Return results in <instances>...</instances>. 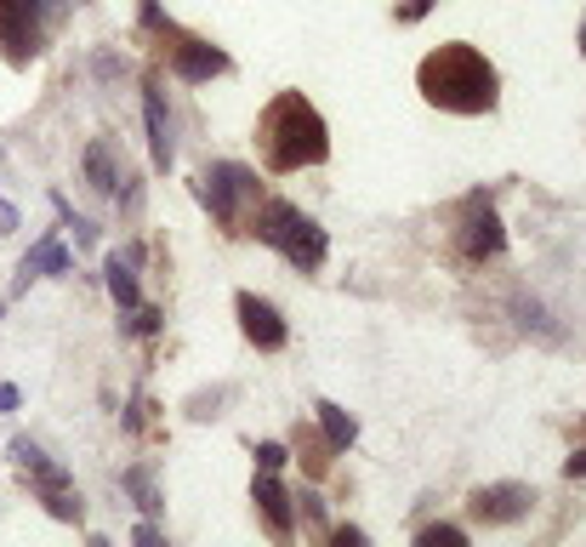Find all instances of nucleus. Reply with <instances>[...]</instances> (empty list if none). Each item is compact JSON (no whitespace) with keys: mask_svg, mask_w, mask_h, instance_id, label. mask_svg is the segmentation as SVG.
Wrapping results in <instances>:
<instances>
[{"mask_svg":"<svg viewBox=\"0 0 586 547\" xmlns=\"http://www.w3.org/2000/svg\"><path fill=\"white\" fill-rule=\"evenodd\" d=\"M416 86L432 109L444 114H490L496 97H501V74L496 63L473 52L467 40H450V46H432L416 69Z\"/></svg>","mask_w":586,"mask_h":547,"instance_id":"nucleus-1","label":"nucleus"},{"mask_svg":"<svg viewBox=\"0 0 586 547\" xmlns=\"http://www.w3.org/2000/svg\"><path fill=\"white\" fill-rule=\"evenodd\" d=\"M257 148H263V166L285 178V171L330 160V126L302 92H273L268 109L257 114Z\"/></svg>","mask_w":586,"mask_h":547,"instance_id":"nucleus-2","label":"nucleus"},{"mask_svg":"<svg viewBox=\"0 0 586 547\" xmlns=\"http://www.w3.org/2000/svg\"><path fill=\"white\" fill-rule=\"evenodd\" d=\"M245 234H257L268 252H279V257H285L291 268H302V274L325 268V252H330L325 229L302 206H291V200H263L257 211H251Z\"/></svg>","mask_w":586,"mask_h":547,"instance_id":"nucleus-3","label":"nucleus"},{"mask_svg":"<svg viewBox=\"0 0 586 547\" xmlns=\"http://www.w3.org/2000/svg\"><path fill=\"white\" fill-rule=\"evenodd\" d=\"M194 189H199V206L211 211V222H217L222 234H245L251 211L263 206V183H257V171L240 166V160H217V166H206Z\"/></svg>","mask_w":586,"mask_h":547,"instance_id":"nucleus-4","label":"nucleus"},{"mask_svg":"<svg viewBox=\"0 0 586 547\" xmlns=\"http://www.w3.org/2000/svg\"><path fill=\"white\" fill-rule=\"evenodd\" d=\"M143 29L166 40V58H171V69H176V81L199 86V81H211V74H222V69H228V58L217 52L211 40H199V35H183V29H176V23L160 12V0H143Z\"/></svg>","mask_w":586,"mask_h":547,"instance_id":"nucleus-5","label":"nucleus"},{"mask_svg":"<svg viewBox=\"0 0 586 547\" xmlns=\"http://www.w3.org/2000/svg\"><path fill=\"white\" fill-rule=\"evenodd\" d=\"M0 52L12 69L35 63L46 52V23H40V0H0Z\"/></svg>","mask_w":586,"mask_h":547,"instance_id":"nucleus-6","label":"nucleus"},{"mask_svg":"<svg viewBox=\"0 0 586 547\" xmlns=\"http://www.w3.org/2000/svg\"><path fill=\"white\" fill-rule=\"evenodd\" d=\"M467 513L478 525H518V519L535 513V485H518V479H501V485H478L467 496Z\"/></svg>","mask_w":586,"mask_h":547,"instance_id":"nucleus-7","label":"nucleus"},{"mask_svg":"<svg viewBox=\"0 0 586 547\" xmlns=\"http://www.w3.org/2000/svg\"><path fill=\"white\" fill-rule=\"evenodd\" d=\"M234 314H240V331H245V342L251 348H263V354H279V348L291 342V326H285V314H279L268 296H257V291H240L234 296Z\"/></svg>","mask_w":586,"mask_h":547,"instance_id":"nucleus-8","label":"nucleus"},{"mask_svg":"<svg viewBox=\"0 0 586 547\" xmlns=\"http://www.w3.org/2000/svg\"><path fill=\"white\" fill-rule=\"evenodd\" d=\"M143 120H148V155H155L160 171H171L176 143H171V114H166V86H160V74H148V81H143Z\"/></svg>","mask_w":586,"mask_h":547,"instance_id":"nucleus-9","label":"nucleus"},{"mask_svg":"<svg viewBox=\"0 0 586 547\" xmlns=\"http://www.w3.org/2000/svg\"><path fill=\"white\" fill-rule=\"evenodd\" d=\"M501 245H506V234H501V217L490 211V200H467V234H462V257L467 263H484V257H501Z\"/></svg>","mask_w":586,"mask_h":547,"instance_id":"nucleus-10","label":"nucleus"},{"mask_svg":"<svg viewBox=\"0 0 586 547\" xmlns=\"http://www.w3.org/2000/svg\"><path fill=\"white\" fill-rule=\"evenodd\" d=\"M251 502H257V513L268 519V536H279V542H291V531H296V519H291V490L279 485L268 467L257 479H251Z\"/></svg>","mask_w":586,"mask_h":547,"instance_id":"nucleus-11","label":"nucleus"},{"mask_svg":"<svg viewBox=\"0 0 586 547\" xmlns=\"http://www.w3.org/2000/svg\"><path fill=\"white\" fill-rule=\"evenodd\" d=\"M12 462L23 467V474H29L35 485H40V496H58V490H74V479H69V467L63 462H52L40 451L35 439H12Z\"/></svg>","mask_w":586,"mask_h":547,"instance_id":"nucleus-12","label":"nucleus"},{"mask_svg":"<svg viewBox=\"0 0 586 547\" xmlns=\"http://www.w3.org/2000/svg\"><path fill=\"white\" fill-rule=\"evenodd\" d=\"M17 274H23V285L40 280V274H52V280H58V274H74V257H69V245H63L58 234H40L29 252H23Z\"/></svg>","mask_w":586,"mask_h":547,"instance_id":"nucleus-13","label":"nucleus"},{"mask_svg":"<svg viewBox=\"0 0 586 547\" xmlns=\"http://www.w3.org/2000/svg\"><path fill=\"white\" fill-rule=\"evenodd\" d=\"M86 183L97 194H120V160H114V143L109 137L86 143Z\"/></svg>","mask_w":586,"mask_h":547,"instance_id":"nucleus-14","label":"nucleus"},{"mask_svg":"<svg viewBox=\"0 0 586 547\" xmlns=\"http://www.w3.org/2000/svg\"><path fill=\"white\" fill-rule=\"evenodd\" d=\"M109 296L125 308V314H137L143 303H137V268H132V257H109Z\"/></svg>","mask_w":586,"mask_h":547,"instance_id":"nucleus-15","label":"nucleus"},{"mask_svg":"<svg viewBox=\"0 0 586 547\" xmlns=\"http://www.w3.org/2000/svg\"><path fill=\"white\" fill-rule=\"evenodd\" d=\"M314 416H319V428H325V439H330V451H347V445L359 439V428H353V416H347L342 405L319 400V405H314Z\"/></svg>","mask_w":586,"mask_h":547,"instance_id":"nucleus-16","label":"nucleus"},{"mask_svg":"<svg viewBox=\"0 0 586 547\" xmlns=\"http://www.w3.org/2000/svg\"><path fill=\"white\" fill-rule=\"evenodd\" d=\"M120 485L137 496V508H143V513H160V508H166V502H160V490H155V474H148V467H125Z\"/></svg>","mask_w":586,"mask_h":547,"instance_id":"nucleus-17","label":"nucleus"},{"mask_svg":"<svg viewBox=\"0 0 586 547\" xmlns=\"http://www.w3.org/2000/svg\"><path fill=\"white\" fill-rule=\"evenodd\" d=\"M52 206H58V217H63L69 229H74V240H81V245H91V240H97V229H91V222H86L81 211H74V206L63 200V194H52Z\"/></svg>","mask_w":586,"mask_h":547,"instance_id":"nucleus-18","label":"nucleus"},{"mask_svg":"<svg viewBox=\"0 0 586 547\" xmlns=\"http://www.w3.org/2000/svg\"><path fill=\"white\" fill-rule=\"evenodd\" d=\"M296 451H302V462H308V474H325V462H330V457H319V451H330V439L319 445L314 434H296Z\"/></svg>","mask_w":586,"mask_h":547,"instance_id":"nucleus-19","label":"nucleus"},{"mask_svg":"<svg viewBox=\"0 0 586 547\" xmlns=\"http://www.w3.org/2000/svg\"><path fill=\"white\" fill-rule=\"evenodd\" d=\"M462 542H467L462 525H427L422 531V547H462Z\"/></svg>","mask_w":586,"mask_h":547,"instance_id":"nucleus-20","label":"nucleus"},{"mask_svg":"<svg viewBox=\"0 0 586 547\" xmlns=\"http://www.w3.org/2000/svg\"><path fill=\"white\" fill-rule=\"evenodd\" d=\"M291 462V451H285V445H273V439H263L257 445V467H268V474H279V467H285Z\"/></svg>","mask_w":586,"mask_h":547,"instance_id":"nucleus-21","label":"nucleus"},{"mask_svg":"<svg viewBox=\"0 0 586 547\" xmlns=\"http://www.w3.org/2000/svg\"><path fill=\"white\" fill-rule=\"evenodd\" d=\"M132 331H137V337H155V331H160V308H137V314H132Z\"/></svg>","mask_w":586,"mask_h":547,"instance_id":"nucleus-22","label":"nucleus"},{"mask_svg":"<svg viewBox=\"0 0 586 547\" xmlns=\"http://www.w3.org/2000/svg\"><path fill=\"white\" fill-rule=\"evenodd\" d=\"M432 12V0H404V7H399V23H422Z\"/></svg>","mask_w":586,"mask_h":547,"instance_id":"nucleus-23","label":"nucleus"},{"mask_svg":"<svg viewBox=\"0 0 586 547\" xmlns=\"http://www.w3.org/2000/svg\"><path fill=\"white\" fill-rule=\"evenodd\" d=\"M302 513H308L314 525H325V502H319V496H302Z\"/></svg>","mask_w":586,"mask_h":547,"instance_id":"nucleus-24","label":"nucleus"},{"mask_svg":"<svg viewBox=\"0 0 586 547\" xmlns=\"http://www.w3.org/2000/svg\"><path fill=\"white\" fill-rule=\"evenodd\" d=\"M17 400H23V393L12 382H0V411H17Z\"/></svg>","mask_w":586,"mask_h":547,"instance_id":"nucleus-25","label":"nucleus"},{"mask_svg":"<svg viewBox=\"0 0 586 547\" xmlns=\"http://www.w3.org/2000/svg\"><path fill=\"white\" fill-rule=\"evenodd\" d=\"M337 542H342V547H365V531H353V525H342V531H337Z\"/></svg>","mask_w":586,"mask_h":547,"instance_id":"nucleus-26","label":"nucleus"},{"mask_svg":"<svg viewBox=\"0 0 586 547\" xmlns=\"http://www.w3.org/2000/svg\"><path fill=\"white\" fill-rule=\"evenodd\" d=\"M12 229H17V211H12L7 200H0V234H12Z\"/></svg>","mask_w":586,"mask_h":547,"instance_id":"nucleus-27","label":"nucleus"},{"mask_svg":"<svg viewBox=\"0 0 586 547\" xmlns=\"http://www.w3.org/2000/svg\"><path fill=\"white\" fill-rule=\"evenodd\" d=\"M564 474H570V479H581V474H586V451H575V457L564 462Z\"/></svg>","mask_w":586,"mask_h":547,"instance_id":"nucleus-28","label":"nucleus"},{"mask_svg":"<svg viewBox=\"0 0 586 547\" xmlns=\"http://www.w3.org/2000/svg\"><path fill=\"white\" fill-rule=\"evenodd\" d=\"M581 52H586V17H581Z\"/></svg>","mask_w":586,"mask_h":547,"instance_id":"nucleus-29","label":"nucleus"}]
</instances>
